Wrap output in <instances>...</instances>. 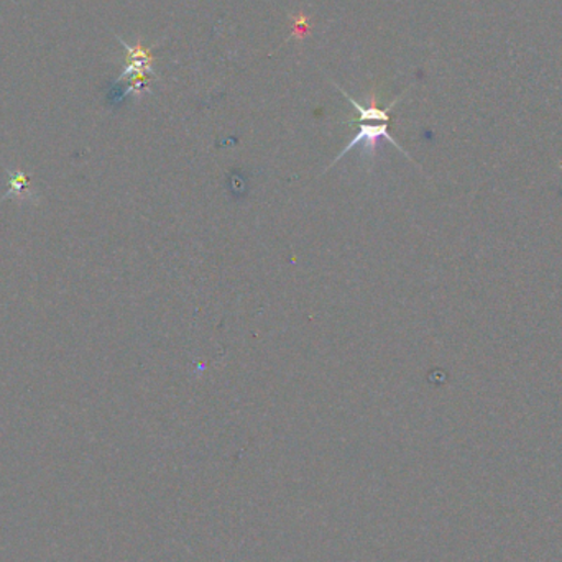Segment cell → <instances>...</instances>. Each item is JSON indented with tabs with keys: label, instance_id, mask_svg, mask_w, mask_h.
Wrapping results in <instances>:
<instances>
[{
	"label": "cell",
	"instance_id": "1",
	"mask_svg": "<svg viewBox=\"0 0 562 562\" xmlns=\"http://www.w3.org/2000/svg\"><path fill=\"white\" fill-rule=\"evenodd\" d=\"M340 92L346 95L347 101H349L350 104H352V108L356 109L357 117H353L349 124L357 125V134L356 137L346 145V148H344V150L334 158L329 168L334 167L340 158L346 157V155L349 154L353 147H357V145H362L363 151H366L369 157H375V150L376 147H379L380 140H389L390 144L395 145L402 154L406 155V151L396 144L395 138H393L389 132L390 112L395 108L400 98H396L389 108H379V102H376L375 95L370 98L369 105H362L360 102H357L352 95L347 94L344 89H340ZM406 157H408V155H406Z\"/></svg>",
	"mask_w": 562,
	"mask_h": 562
},
{
	"label": "cell",
	"instance_id": "2",
	"mask_svg": "<svg viewBox=\"0 0 562 562\" xmlns=\"http://www.w3.org/2000/svg\"><path fill=\"white\" fill-rule=\"evenodd\" d=\"M124 48L127 49V58H125V69L119 81L127 82L125 94H142L150 82V76H154V55L150 49L145 48L142 43L132 46L121 40Z\"/></svg>",
	"mask_w": 562,
	"mask_h": 562
}]
</instances>
